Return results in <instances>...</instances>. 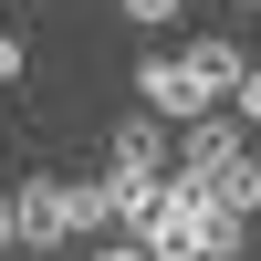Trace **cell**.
I'll return each instance as SVG.
<instances>
[{"label": "cell", "instance_id": "6da1fadb", "mask_svg": "<svg viewBox=\"0 0 261 261\" xmlns=\"http://www.w3.org/2000/svg\"><path fill=\"white\" fill-rule=\"evenodd\" d=\"M241 157H251V125H241V115H199V125H178V178H188V188H220Z\"/></svg>", "mask_w": 261, "mask_h": 261}, {"label": "cell", "instance_id": "7a4b0ae2", "mask_svg": "<svg viewBox=\"0 0 261 261\" xmlns=\"http://www.w3.org/2000/svg\"><path fill=\"white\" fill-rule=\"evenodd\" d=\"M105 178H178V136H167L157 115H115V136H105Z\"/></svg>", "mask_w": 261, "mask_h": 261}, {"label": "cell", "instance_id": "3957f363", "mask_svg": "<svg viewBox=\"0 0 261 261\" xmlns=\"http://www.w3.org/2000/svg\"><path fill=\"white\" fill-rule=\"evenodd\" d=\"M21 251H73L84 220H73V178H21Z\"/></svg>", "mask_w": 261, "mask_h": 261}, {"label": "cell", "instance_id": "277c9868", "mask_svg": "<svg viewBox=\"0 0 261 261\" xmlns=\"http://www.w3.org/2000/svg\"><path fill=\"white\" fill-rule=\"evenodd\" d=\"M136 105H146L157 125H199V115H209V94L188 84V53H146V63H136Z\"/></svg>", "mask_w": 261, "mask_h": 261}, {"label": "cell", "instance_id": "5b68a950", "mask_svg": "<svg viewBox=\"0 0 261 261\" xmlns=\"http://www.w3.org/2000/svg\"><path fill=\"white\" fill-rule=\"evenodd\" d=\"M241 73H251V53H241L230 32H199V42H188V84L209 94V115H230V94H241Z\"/></svg>", "mask_w": 261, "mask_h": 261}, {"label": "cell", "instance_id": "8992f818", "mask_svg": "<svg viewBox=\"0 0 261 261\" xmlns=\"http://www.w3.org/2000/svg\"><path fill=\"white\" fill-rule=\"evenodd\" d=\"M209 209H220V220H241V230H251V220H261V157H241V167H230V178L209 188Z\"/></svg>", "mask_w": 261, "mask_h": 261}, {"label": "cell", "instance_id": "52a82bcc", "mask_svg": "<svg viewBox=\"0 0 261 261\" xmlns=\"http://www.w3.org/2000/svg\"><path fill=\"white\" fill-rule=\"evenodd\" d=\"M115 11H125V21H136V32H167V21H178V11H188V0H115Z\"/></svg>", "mask_w": 261, "mask_h": 261}, {"label": "cell", "instance_id": "ba28073f", "mask_svg": "<svg viewBox=\"0 0 261 261\" xmlns=\"http://www.w3.org/2000/svg\"><path fill=\"white\" fill-rule=\"evenodd\" d=\"M230 115H241L251 136H261V63H251V73H241V94H230Z\"/></svg>", "mask_w": 261, "mask_h": 261}, {"label": "cell", "instance_id": "9c48e42d", "mask_svg": "<svg viewBox=\"0 0 261 261\" xmlns=\"http://www.w3.org/2000/svg\"><path fill=\"white\" fill-rule=\"evenodd\" d=\"M21 73H32V42H21V32H0V84H21Z\"/></svg>", "mask_w": 261, "mask_h": 261}, {"label": "cell", "instance_id": "30bf717a", "mask_svg": "<svg viewBox=\"0 0 261 261\" xmlns=\"http://www.w3.org/2000/svg\"><path fill=\"white\" fill-rule=\"evenodd\" d=\"M11 251H21V199L0 188V261H11Z\"/></svg>", "mask_w": 261, "mask_h": 261}, {"label": "cell", "instance_id": "8fae6325", "mask_svg": "<svg viewBox=\"0 0 261 261\" xmlns=\"http://www.w3.org/2000/svg\"><path fill=\"white\" fill-rule=\"evenodd\" d=\"M84 261H157V251H146V241H94Z\"/></svg>", "mask_w": 261, "mask_h": 261}, {"label": "cell", "instance_id": "7c38bea8", "mask_svg": "<svg viewBox=\"0 0 261 261\" xmlns=\"http://www.w3.org/2000/svg\"><path fill=\"white\" fill-rule=\"evenodd\" d=\"M230 11H251V0H230Z\"/></svg>", "mask_w": 261, "mask_h": 261}]
</instances>
